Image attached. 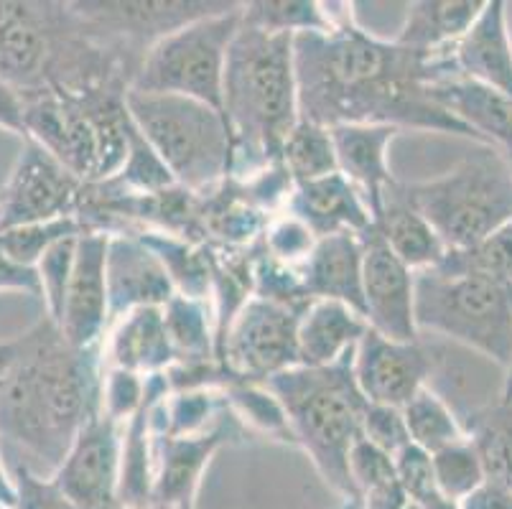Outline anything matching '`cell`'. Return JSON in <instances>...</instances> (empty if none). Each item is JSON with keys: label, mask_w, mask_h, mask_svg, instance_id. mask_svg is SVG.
<instances>
[{"label": "cell", "mask_w": 512, "mask_h": 509, "mask_svg": "<svg viewBox=\"0 0 512 509\" xmlns=\"http://www.w3.org/2000/svg\"><path fill=\"white\" fill-rule=\"evenodd\" d=\"M428 92L436 105L451 112L469 133L477 146H495L500 151H512V100L500 92L451 72L439 74L428 84Z\"/></svg>", "instance_id": "ffe728a7"}, {"label": "cell", "mask_w": 512, "mask_h": 509, "mask_svg": "<svg viewBox=\"0 0 512 509\" xmlns=\"http://www.w3.org/2000/svg\"><path fill=\"white\" fill-rule=\"evenodd\" d=\"M459 509H512V492L487 479L482 487L459 502Z\"/></svg>", "instance_id": "c3c4849f"}, {"label": "cell", "mask_w": 512, "mask_h": 509, "mask_svg": "<svg viewBox=\"0 0 512 509\" xmlns=\"http://www.w3.org/2000/svg\"><path fill=\"white\" fill-rule=\"evenodd\" d=\"M166 329L176 352V364L217 362V316L212 301L176 293L164 306Z\"/></svg>", "instance_id": "83f0119b"}, {"label": "cell", "mask_w": 512, "mask_h": 509, "mask_svg": "<svg viewBox=\"0 0 512 509\" xmlns=\"http://www.w3.org/2000/svg\"><path fill=\"white\" fill-rule=\"evenodd\" d=\"M500 398H512V362H510V367L505 370V377H502Z\"/></svg>", "instance_id": "816d5d0a"}, {"label": "cell", "mask_w": 512, "mask_h": 509, "mask_svg": "<svg viewBox=\"0 0 512 509\" xmlns=\"http://www.w3.org/2000/svg\"><path fill=\"white\" fill-rule=\"evenodd\" d=\"M286 212L299 217L316 237L337 235V232L362 235L372 227L370 207L339 171L309 184L293 186Z\"/></svg>", "instance_id": "603a6c76"}, {"label": "cell", "mask_w": 512, "mask_h": 509, "mask_svg": "<svg viewBox=\"0 0 512 509\" xmlns=\"http://www.w3.org/2000/svg\"><path fill=\"white\" fill-rule=\"evenodd\" d=\"M395 469H398L400 484L406 489L408 502L421 509H459L454 499L441 492L434 464H431V454H426L423 448L413 446V443L403 448L395 456Z\"/></svg>", "instance_id": "ab89813d"}, {"label": "cell", "mask_w": 512, "mask_h": 509, "mask_svg": "<svg viewBox=\"0 0 512 509\" xmlns=\"http://www.w3.org/2000/svg\"><path fill=\"white\" fill-rule=\"evenodd\" d=\"M362 438L395 459L403 448L411 446L403 408L367 403L365 418H362Z\"/></svg>", "instance_id": "ee69618b"}, {"label": "cell", "mask_w": 512, "mask_h": 509, "mask_svg": "<svg viewBox=\"0 0 512 509\" xmlns=\"http://www.w3.org/2000/svg\"><path fill=\"white\" fill-rule=\"evenodd\" d=\"M362 316L377 334L418 342L416 270L408 268L375 230L362 232Z\"/></svg>", "instance_id": "4fadbf2b"}, {"label": "cell", "mask_w": 512, "mask_h": 509, "mask_svg": "<svg viewBox=\"0 0 512 509\" xmlns=\"http://www.w3.org/2000/svg\"><path fill=\"white\" fill-rule=\"evenodd\" d=\"M299 316L265 298H248L217 347V359L232 380L268 382L299 367Z\"/></svg>", "instance_id": "8fae6325"}, {"label": "cell", "mask_w": 512, "mask_h": 509, "mask_svg": "<svg viewBox=\"0 0 512 509\" xmlns=\"http://www.w3.org/2000/svg\"><path fill=\"white\" fill-rule=\"evenodd\" d=\"M107 181L118 189L130 191V194H158V191H166L171 186H179L133 120L128 123V153H125L123 166L113 179Z\"/></svg>", "instance_id": "d590c367"}, {"label": "cell", "mask_w": 512, "mask_h": 509, "mask_svg": "<svg viewBox=\"0 0 512 509\" xmlns=\"http://www.w3.org/2000/svg\"><path fill=\"white\" fill-rule=\"evenodd\" d=\"M148 395V377L125 370H105L102 377V415L125 426L141 410Z\"/></svg>", "instance_id": "7bdbcfd3"}, {"label": "cell", "mask_w": 512, "mask_h": 509, "mask_svg": "<svg viewBox=\"0 0 512 509\" xmlns=\"http://www.w3.org/2000/svg\"><path fill=\"white\" fill-rule=\"evenodd\" d=\"M329 11V34L293 39L301 118L324 128L393 125L474 140L428 92L439 74L454 69L451 54L426 56L377 39L355 21L352 3H329Z\"/></svg>", "instance_id": "6da1fadb"}, {"label": "cell", "mask_w": 512, "mask_h": 509, "mask_svg": "<svg viewBox=\"0 0 512 509\" xmlns=\"http://www.w3.org/2000/svg\"><path fill=\"white\" fill-rule=\"evenodd\" d=\"M0 291H23L41 298L39 273L29 268H21L13 260H8L6 252L0 250Z\"/></svg>", "instance_id": "7dc6e473"}, {"label": "cell", "mask_w": 512, "mask_h": 509, "mask_svg": "<svg viewBox=\"0 0 512 509\" xmlns=\"http://www.w3.org/2000/svg\"><path fill=\"white\" fill-rule=\"evenodd\" d=\"M406 191L446 252L469 250L512 222V166L495 146H477L446 174Z\"/></svg>", "instance_id": "8992f818"}, {"label": "cell", "mask_w": 512, "mask_h": 509, "mask_svg": "<svg viewBox=\"0 0 512 509\" xmlns=\"http://www.w3.org/2000/svg\"><path fill=\"white\" fill-rule=\"evenodd\" d=\"M107 245H110V235H102V232H82L77 240L74 270L57 326L64 339L79 352L100 349L110 329L105 270Z\"/></svg>", "instance_id": "e0dca14e"}, {"label": "cell", "mask_w": 512, "mask_h": 509, "mask_svg": "<svg viewBox=\"0 0 512 509\" xmlns=\"http://www.w3.org/2000/svg\"><path fill=\"white\" fill-rule=\"evenodd\" d=\"M245 436L250 433L240 426L230 408L209 431L197 436H164L156 431V479L151 509H194V497L209 459L225 443Z\"/></svg>", "instance_id": "2e32d148"}, {"label": "cell", "mask_w": 512, "mask_h": 509, "mask_svg": "<svg viewBox=\"0 0 512 509\" xmlns=\"http://www.w3.org/2000/svg\"><path fill=\"white\" fill-rule=\"evenodd\" d=\"M349 476L360 497V509H406L408 497L400 484L395 459L367 443H355L349 454Z\"/></svg>", "instance_id": "4dcf8cb0"}, {"label": "cell", "mask_w": 512, "mask_h": 509, "mask_svg": "<svg viewBox=\"0 0 512 509\" xmlns=\"http://www.w3.org/2000/svg\"><path fill=\"white\" fill-rule=\"evenodd\" d=\"M329 130L337 151L339 174L360 191L375 217L380 196L395 181L390 174L388 151L403 130L393 125H334Z\"/></svg>", "instance_id": "7402d4cb"}, {"label": "cell", "mask_w": 512, "mask_h": 509, "mask_svg": "<svg viewBox=\"0 0 512 509\" xmlns=\"http://www.w3.org/2000/svg\"><path fill=\"white\" fill-rule=\"evenodd\" d=\"M507 158H510V166H512V151H510V153H507Z\"/></svg>", "instance_id": "db71d44e"}, {"label": "cell", "mask_w": 512, "mask_h": 509, "mask_svg": "<svg viewBox=\"0 0 512 509\" xmlns=\"http://www.w3.org/2000/svg\"><path fill=\"white\" fill-rule=\"evenodd\" d=\"M0 128L26 138V97L6 79H0Z\"/></svg>", "instance_id": "bcb514c9"}, {"label": "cell", "mask_w": 512, "mask_h": 509, "mask_svg": "<svg viewBox=\"0 0 512 509\" xmlns=\"http://www.w3.org/2000/svg\"><path fill=\"white\" fill-rule=\"evenodd\" d=\"M487 0H421L408 6L400 34V46L426 56H444L467 36L469 28L484 11Z\"/></svg>", "instance_id": "4316f807"}, {"label": "cell", "mask_w": 512, "mask_h": 509, "mask_svg": "<svg viewBox=\"0 0 512 509\" xmlns=\"http://www.w3.org/2000/svg\"><path fill=\"white\" fill-rule=\"evenodd\" d=\"M281 163L293 184H309V181L337 174L339 168L332 130L301 118L283 143Z\"/></svg>", "instance_id": "836d02e7"}, {"label": "cell", "mask_w": 512, "mask_h": 509, "mask_svg": "<svg viewBox=\"0 0 512 509\" xmlns=\"http://www.w3.org/2000/svg\"><path fill=\"white\" fill-rule=\"evenodd\" d=\"M13 507H18L16 484L8 482V476L3 474V466H0V509H13Z\"/></svg>", "instance_id": "681fc988"}, {"label": "cell", "mask_w": 512, "mask_h": 509, "mask_svg": "<svg viewBox=\"0 0 512 509\" xmlns=\"http://www.w3.org/2000/svg\"><path fill=\"white\" fill-rule=\"evenodd\" d=\"M222 398L248 433L296 446L286 410L265 382L230 380L222 387Z\"/></svg>", "instance_id": "1f68e13d"}, {"label": "cell", "mask_w": 512, "mask_h": 509, "mask_svg": "<svg viewBox=\"0 0 512 509\" xmlns=\"http://www.w3.org/2000/svg\"><path fill=\"white\" fill-rule=\"evenodd\" d=\"M123 90H39L26 97V138L67 166L85 184L113 179L128 153ZM23 138V140H26Z\"/></svg>", "instance_id": "5b68a950"}, {"label": "cell", "mask_w": 512, "mask_h": 509, "mask_svg": "<svg viewBox=\"0 0 512 509\" xmlns=\"http://www.w3.org/2000/svg\"><path fill=\"white\" fill-rule=\"evenodd\" d=\"M372 224L388 242L390 250L416 273L436 268L444 260V242L428 224V219L418 212L416 204L411 202L403 181H393L383 191Z\"/></svg>", "instance_id": "cb8c5ba5"}, {"label": "cell", "mask_w": 512, "mask_h": 509, "mask_svg": "<svg viewBox=\"0 0 512 509\" xmlns=\"http://www.w3.org/2000/svg\"><path fill=\"white\" fill-rule=\"evenodd\" d=\"M347 509H360V502H352Z\"/></svg>", "instance_id": "f5cc1de1"}, {"label": "cell", "mask_w": 512, "mask_h": 509, "mask_svg": "<svg viewBox=\"0 0 512 509\" xmlns=\"http://www.w3.org/2000/svg\"><path fill=\"white\" fill-rule=\"evenodd\" d=\"M242 26V3L179 28L151 46L130 90L179 95L222 110L227 54Z\"/></svg>", "instance_id": "9c48e42d"}, {"label": "cell", "mask_w": 512, "mask_h": 509, "mask_svg": "<svg viewBox=\"0 0 512 509\" xmlns=\"http://www.w3.org/2000/svg\"><path fill=\"white\" fill-rule=\"evenodd\" d=\"M125 107L181 189L207 194L230 179L232 138L222 110L192 97L136 90H128Z\"/></svg>", "instance_id": "52a82bcc"}, {"label": "cell", "mask_w": 512, "mask_h": 509, "mask_svg": "<svg viewBox=\"0 0 512 509\" xmlns=\"http://www.w3.org/2000/svg\"><path fill=\"white\" fill-rule=\"evenodd\" d=\"M406 426L413 446L423 448L426 454H436L441 448L467 438L462 420L434 387H423L416 398L403 408Z\"/></svg>", "instance_id": "e575fe53"}, {"label": "cell", "mask_w": 512, "mask_h": 509, "mask_svg": "<svg viewBox=\"0 0 512 509\" xmlns=\"http://www.w3.org/2000/svg\"><path fill=\"white\" fill-rule=\"evenodd\" d=\"M18 509H77L67 497L62 494V489L51 482H41V476H34L29 471V466H21L18 469Z\"/></svg>", "instance_id": "f6af8a7d"}, {"label": "cell", "mask_w": 512, "mask_h": 509, "mask_svg": "<svg viewBox=\"0 0 512 509\" xmlns=\"http://www.w3.org/2000/svg\"><path fill=\"white\" fill-rule=\"evenodd\" d=\"M436 354L431 344L395 342L367 329L352 354V372L367 403L406 408L423 387H431Z\"/></svg>", "instance_id": "9a60e30c"}, {"label": "cell", "mask_w": 512, "mask_h": 509, "mask_svg": "<svg viewBox=\"0 0 512 509\" xmlns=\"http://www.w3.org/2000/svg\"><path fill=\"white\" fill-rule=\"evenodd\" d=\"M105 270L110 324L136 308H164L176 296L164 265L136 235H110Z\"/></svg>", "instance_id": "ac0fdd59"}, {"label": "cell", "mask_w": 512, "mask_h": 509, "mask_svg": "<svg viewBox=\"0 0 512 509\" xmlns=\"http://www.w3.org/2000/svg\"><path fill=\"white\" fill-rule=\"evenodd\" d=\"M464 431L482 456L487 479L512 492V398L497 395L464 420Z\"/></svg>", "instance_id": "f1b7e54d"}, {"label": "cell", "mask_w": 512, "mask_h": 509, "mask_svg": "<svg viewBox=\"0 0 512 509\" xmlns=\"http://www.w3.org/2000/svg\"><path fill=\"white\" fill-rule=\"evenodd\" d=\"M242 23L268 34H329L334 28L329 3L316 0H255L242 3Z\"/></svg>", "instance_id": "d6a6232c"}, {"label": "cell", "mask_w": 512, "mask_h": 509, "mask_svg": "<svg viewBox=\"0 0 512 509\" xmlns=\"http://www.w3.org/2000/svg\"><path fill=\"white\" fill-rule=\"evenodd\" d=\"M136 237L151 247L179 296L212 301V265L207 247L166 232H136Z\"/></svg>", "instance_id": "f546056e"}, {"label": "cell", "mask_w": 512, "mask_h": 509, "mask_svg": "<svg viewBox=\"0 0 512 509\" xmlns=\"http://www.w3.org/2000/svg\"><path fill=\"white\" fill-rule=\"evenodd\" d=\"M123 426L97 415L77 433L51 482L77 509H120Z\"/></svg>", "instance_id": "5bb4252c"}, {"label": "cell", "mask_w": 512, "mask_h": 509, "mask_svg": "<svg viewBox=\"0 0 512 509\" xmlns=\"http://www.w3.org/2000/svg\"><path fill=\"white\" fill-rule=\"evenodd\" d=\"M227 0H97L72 3L87 34L118 54L138 74L143 56L158 41L212 13L227 11Z\"/></svg>", "instance_id": "30bf717a"}, {"label": "cell", "mask_w": 512, "mask_h": 509, "mask_svg": "<svg viewBox=\"0 0 512 509\" xmlns=\"http://www.w3.org/2000/svg\"><path fill=\"white\" fill-rule=\"evenodd\" d=\"M454 72L512 100V34L507 3L487 0L484 11L451 51Z\"/></svg>", "instance_id": "44dd1931"}, {"label": "cell", "mask_w": 512, "mask_h": 509, "mask_svg": "<svg viewBox=\"0 0 512 509\" xmlns=\"http://www.w3.org/2000/svg\"><path fill=\"white\" fill-rule=\"evenodd\" d=\"M352 354L332 367L299 364L265 385L281 400L293 441L304 448L321 479L347 502H360L349 476V454L362 438L367 400L355 382Z\"/></svg>", "instance_id": "277c9868"}, {"label": "cell", "mask_w": 512, "mask_h": 509, "mask_svg": "<svg viewBox=\"0 0 512 509\" xmlns=\"http://www.w3.org/2000/svg\"><path fill=\"white\" fill-rule=\"evenodd\" d=\"M311 301H339L362 314V240L355 232L319 237L301 265Z\"/></svg>", "instance_id": "d4e9b609"}, {"label": "cell", "mask_w": 512, "mask_h": 509, "mask_svg": "<svg viewBox=\"0 0 512 509\" xmlns=\"http://www.w3.org/2000/svg\"><path fill=\"white\" fill-rule=\"evenodd\" d=\"M293 39L242 23L232 41L222 84L232 179H250L281 163L283 143L301 120Z\"/></svg>", "instance_id": "3957f363"}, {"label": "cell", "mask_w": 512, "mask_h": 509, "mask_svg": "<svg viewBox=\"0 0 512 509\" xmlns=\"http://www.w3.org/2000/svg\"><path fill=\"white\" fill-rule=\"evenodd\" d=\"M176 364L164 308H136L110 324L102 339V367L141 377L164 375Z\"/></svg>", "instance_id": "d6986e66"}, {"label": "cell", "mask_w": 512, "mask_h": 509, "mask_svg": "<svg viewBox=\"0 0 512 509\" xmlns=\"http://www.w3.org/2000/svg\"><path fill=\"white\" fill-rule=\"evenodd\" d=\"M85 181L51 156L36 140H23L11 179L0 199V232L21 224L74 217Z\"/></svg>", "instance_id": "7c38bea8"}, {"label": "cell", "mask_w": 512, "mask_h": 509, "mask_svg": "<svg viewBox=\"0 0 512 509\" xmlns=\"http://www.w3.org/2000/svg\"><path fill=\"white\" fill-rule=\"evenodd\" d=\"M416 326L502 372L512 362V286L472 273H416Z\"/></svg>", "instance_id": "ba28073f"}, {"label": "cell", "mask_w": 512, "mask_h": 509, "mask_svg": "<svg viewBox=\"0 0 512 509\" xmlns=\"http://www.w3.org/2000/svg\"><path fill=\"white\" fill-rule=\"evenodd\" d=\"M367 321L357 308L339 301H311L299 316V359L304 367H332L355 352Z\"/></svg>", "instance_id": "484cf974"}, {"label": "cell", "mask_w": 512, "mask_h": 509, "mask_svg": "<svg viewBox=\"0 0 512 509\" xmlns=\"http://www.w3.org/2000/svg\"><path fill=\"white\" fill-rule=\"evenodd\" d=\"M102 377V347L79 352L46 316L18 339L0 375V433L57 471L77 433L100 415Z\"/></svg>", "instance_id": "7a4b0ae2"}, {"label": "cell", "mask_w": 512, "mask_h": 509, "mask_svg": "<svg viewBox=\"0 0 512 509\" xmlns=\"http://www.w3.org/2000/svg\"><path fill=\"white\" fill-rule=\"evenodd\" d=\"M316 240L319 237L299 217H293L288 212L271 217V222H268V227L263 232L265 252L271 258L281 260V263L293 265V268H301L306 263V258L314 250Z\"/></svg>", "instance_id": "60d3db41"}, {"label": "cell", "mask_w": 512, "mask_h": 509, "mask_svg": "<svg viewBox=\"0 0 512 509\" xmlns=\"http://www.w3.org/2000/svg\"><path fill=\"white\" fill-rule=\"evenodd\" d=\"M77 240L79 235L57 242L41 258V263L36 265V273H39L41 283V298L46 301V311H49V319L54 324L62 316L64 296H67L69 278H72L74 270V255H77Z\"/></svg>", "instance_id": "b9f144b4"}, {"label": "cell", "mask_w": 512, "mask_h": 509, "mask_svg": "<svg viewBox=\"0 0 512 509\" xmlns=\"http://www.w3.org/2000/svg\"><path fill=\"white\" fill-rule=\"evenodd\" d=\"M18 352V339L16 342H6V344H0V375L6 372L8 364L13 362V357H16Z\"/></svg>", "instance_id": "f907efd6"}, {"label": "cell", "mask_w": 512, "mask_h": 509, "mask_svg": "<svg viewBox=\"0 0 512 509\" xmlns=\"http://www.w3.org/2000/svg\"><path fill=\"white\" fill-rule=\"evenodd\" d=\"M74 235H82V227L74 217L21 224V227L0 232V250L6 252V258L21 265V268L36 270V265L41 263V258L51 247Z\"/></svg>", "instance_id": "74e56055"}, {"label": "cell", "mask_w": 512, "mask_h": 509, "mask_svg": "<svg viewBox=\"0 0 512 509\" xmlns=\"http://www.w3.org/2000/svg\"><path fill=\"white\" fill-rule=\"evenodd\" d=\"M431 464H434V474L441 492L454 499L456 504L487 482L482 456H479L477 446L469 436L431 454Z\"/></svg>", "instance_id": "f35d334b"}, {"label": "cell", "mask_w": 512, "mask_h": 509, "mask_svg": "<svg viewBox=\"0 0 512 509\" xmlns=\"http://www.w3.org/2000/svg\"><path fill=\"white\" fill-rule=\"evenodd\" d=\"M436 268L446 270V273L482 275V278L500 280V283L512 286V222L469 250L446 252Z\"/></svg>", "instance_id": "8d00e7d4"}]
</instances>
